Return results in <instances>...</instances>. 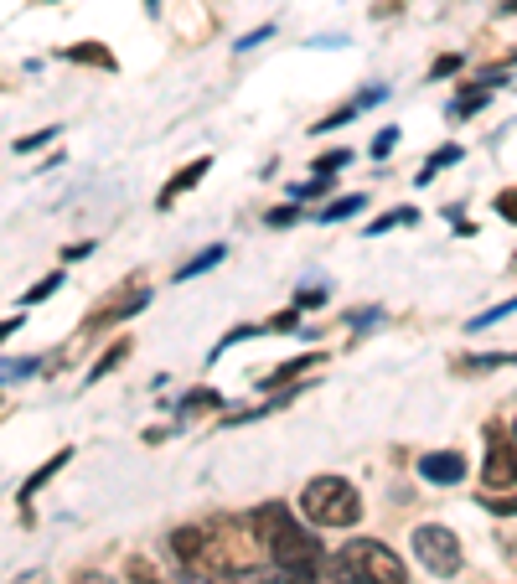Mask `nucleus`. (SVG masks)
<instances>
[{"mask_svg":"<svg viewBox=\"0 0 517 584\" xmlns=\"http://www.w3.org/2000/svg\"><path fill=\"white\" fill-rule=\"evenodd\" d=\"M254 528H259V538L269 548V559H275L295 584H316V574L326 569V548H321V538H311V528H300V522L290 517V507L264 502L254 512Z\"/></svg>","mask_w":517,"mask_h":584,"instance_id":"f257e3e1","label":"nucleus"},{"mask_svg":"<svg viewBox=\"0 0 517 584\" xmlns=\"http://www.w3.org/2000/svg\"><path fill=\"white\" fill-rule=\"evenodd\" d=\"M259 564V528L254 517H218L202 528V559L192 574H243Z\"/></svg>","mask_w":517,"mask_h":584,"instance_id":"f03ea898","label":"nucleus"},{"mask_svg":"<svg viewBox=\"0 0 517 584\" xmlns=\"http://www.w3.org/2000/svg\"><path fill=\"white\" fill-rule=\"evenodd\" d=\"M300 512H306L316 528H352V522L362 517V497L342 476H316L306 491H300Z\"/></svg>","mask_w":517,"mask_h":584,"instance_id":"7ed1b4c3","label":"nucleus"},{"mask_svg":"<svg viewBox=\"0 0 517 584\" xmlns=\"http://www.w3.org/2000/svg\"><path fill=\"white\" fill-rule=\"evenodd\" d=\"M337 569L357 574V579H373V584H404V564L399 553L373 543V538H352L342 553H337Z\"/></svg>","mask_w":517,"mask_h":584,"instance_id":"20e7f679","label":"nucleus"},{"mask_svg":"<svg viewBox=\"0 0 517 584\" xmlns=\"http://www.w3.org/2000/svg\"><path fill=\"white\" fill-rule=\"evenodd\" d=\"M414 559L430 574L450 579L455 569H461V543H455V533L440 528V522H424V528H414Z\"/></svg>","mask_w":517,"mask_h":584,"instance_id":"39448f33","label":"nucleus"},{"mask_svg":"<svg viewBox=\"0 0 517 584\" xmlns=\"http://www.w3.org/2000/svg\"><path fill=\"white\" fill-rule=\"evenodd\" d=\"M481 476H486V486H517V445L502 435V424H486V466H481Z\"/></svg>","mask_w":517,"mask_h":584,"instance_id":"423d86ee","label":"nucleus"},{"mask_svg":"<svg viewBox=\"0 0 517 584\" xmlns=\"http://www.w3.org/2000/svg\"><path fill=\"white\" fill-rule=\"evenodd\" d=\"M145 305H150V290H130V295H114V300H104L99 311L83 321V331H99V326H109V321H125V316L145 311Z\"/></svg>","mask_w":517,"mask_h":584,"instance_id":"0eeeda50","label":"nucleus"},{"mask_svg":"<svg viewBox=\"0 0 517 584\" xmlns=\"http://www.w3.org/2000/svg\"><path fill=\"white\" fill-rule=\"evenodd\" d=\"M419 476L424 481H435V486H455L466 476V460L455 455V450H435V455H419Z\"/></svg>","mask_w":517,"mask_h":584,"instance_id":"6e6552de","label":"nucleus"},{"mask_svg":"<svg viewBox=\"0 0 517 584\" xmlns=\"http://www.w3.org/2000/svg\"><path fill=\"white\" fill-rule=\"evenodd\" d=\"M212 171V161H187V166H181L171 181H166V187H161V197H156V207H176V197H187L192 187H197V181Z\"/></svg>","mask_w":517,"mask_h":584,"instance_id":"1a4fd4ad","label":"nucleus"},{"mask_svg":"<svg viewBox=\"0 0 517 584\" xmlns=\"http://www.w3.org/2000/svg\"><path fill=\"white\" fill-rule=\"evenodd\" d=\"M383 94H388V88H362V94H357L352 104H342V109H331V114L321 119V125H311V130H316V135H326V130H337V125H347V119H357V114H362V109H368V104H378Z\"/></svg>","mask_w":517,"mask_h":584,"instance_id":"9d476101","label":"nucleus"},{"mask_svg":"<svg viewBox=\"0 0 517 584\" xmlns=\"http://www.w3.org/2000/svg\"><path fill=\"white\" fill-rule=\"evenodd\" d=\"M311 367H321V352H306V357H295V362H280V367H269V373H264V388H285L290 378L311 373Z\"/></svg>","mask_w":517,"mask_h":584,"instance_id":"9b49d317","label":"nucleus"},{"mask_svg":"<svg viewBox=\"0 0 517 584\" xmlns=\"http://www.w3.org/2000/svg\"><path fill=\"white\" fill-rule=\"evenodd\" d=\"M68 460H73V450H57V455L47 460V466H37L32 476H26V486H21V502H32V497H37V491H42V486H47V481H52L57 471H63V466H68Z\"/></svg>","mask_w":517,"mask_h":584,"instance_id":"f8f14e48","label":"nucleus"},{"mask_svg":"<svg viewBox=\"0 0 517 584\" xmlns=\"http://www.w3.org/2000/svg\"><path fill=\"white\" fill-rule=\"evenodd\" d=\"M362 207H368V197H362V192H352V197H337V202H326V207L316 212V223H347V218H357Z\"/></svg>","mask_w":517,"mask_h":584,"instance_id":"ddd939ff","label":"nucleus"},{"mask_svg":"<svg viewBox=\"0 0 517 584\" xmlns=\"http://www.w3.org/2000/svg\"><path fill=\"white\" fill-rule=\"evenodd\" d=\"M517 352H481V357H455V373H492V367H512Z\"/></svg>","mask_w":517,"mask_h":584,"instance_id":"4468645a","label":"nucleus"},{"mask_svg":"<svg viewBox=\"0 0 517 584\" xmlns=\"http://www.w3.org/2000/svg\"><path fill=\"white\" fill-rule=\"evenodd\" d=\"M63 57H68V63H94V68H104V73H114V57H109L104 47H94V42H83V47H68Z\"/></svg>","mask_w":517,"mask_h":584,"instance_id":"2eb2a0df","label":"nucleus"},{"mask_svg":"<svg viewBox=\"0 0 517 584\" xmlns=\"http://www.w3.org/2000/svg\"><path fill=\"white\" fill-rule=\"evenodd\" d=\"M125 357H130V336H125V342H114V347H109V352H104V357L94 362V373H88V383H99V378H109V373H114V367H119V362H125Z\"/></svg>","mask_w":517,"mask_h":584,"instance_id":"dca6fc26","label":"nucleus"},{"mask_svg":"<svg viewBox=\"0 0 517 584\" xmlns=\"http://www.w3.org/2000/svg\"><path fill=\"white\" fill-rule=\"evenodd\" d=\"M455 161H461V145H440V150H435V156H430V161H424V171H419V181H430L435 171H445V166H455Z\"/></svg>","mask_w":517,"mask_h":584,"instance_id":"f3484780","label":"nucleus"},{"mask_svg":"<svg viewBox=\"0 0 517 584\" xmlns=\"http://www.w3.org/2000/svg\"><path fill=\"white\" fill-rule=\"evenodd\" d=\"M404 223H414V207H393V212H383V218L368 223V238L373 233H388V228H404Z\"/></svg>","mask_w":517,"mask_h":584,"instance_id":"a211bd4d","label":"nucleus"},{"mask_svg":"<svg viewBox=\"0 0 517 584\" xmlns=\"http://www.w3.org/2000/svg\"><path fill=\"white\" fill-rule=\"evenodd\" d=\"M212 264H223V249H207V254H197L192 264H181V269H176V280H197V274H207Z\"/></svg>","mask_w":517,"mask_h":584,"instance_id":"6ab92c4d","label":"nucleus"},{"mask_svg":"<svg viewBox=\"0 0 517 584\" xmlns=\"http://www.w3.org/2000/svg\"><path fill=\"white\" fill-rule=\"evenodd\" d=\"M125 574H130V584H166L150 559H130V564H125Z\"/></svg>","mask_w":517,"mask_h":584,"instance_id":"aec40b11","label":"nucleus"},{"mask_svg":"<svg viewBox=\"0 0 517 584\" xmlns=\"http://www.w3.org/2000/svg\"><path fill=\"white\" fill-rule=\"evenodd\" d=\"M218 404H223V398L212 393V388H192L187 398H181V409H218Z\"/></svg>","mask_w":517,"mask_h":584,"instance_id":"412c9836","label":"nucleus"},{"mask_svg":"<svg viewBox=\"0 0 517 584\" xmlns=\"http://www.w3.org/2000/svg\"><path fill=\"white\" fill-rule=\"evenodd\" d=\"M347 161H352L347 150H331V156H321V161H316V176H337V171H342Z\"/></svg>","mask_w":517,"mask_h":584,"instance_id":"4be33fe9","label":"nucleus"},{"mask_svg":"<svg viewBox=\"0 0 517 584\" xmlns=\"http://www.w3.org/2000/svg\"><path fill=\"white\" fill-rule=\"evenodd\" d=\"M57 285H63V274H47V280H37L32 290H26V305H37V300H47Z\"/></svg>","mask_w":517,"mask_h":584,"instance_id":"5701e85b","label":"nucleus"},{"mask_svg":"<svg viewBox=\"0 0 517 584\" xmlns=\"http://www.w3.org/2000/svg\"><path fill=\"white\" fill-rule=\"evenodd\" d=\"M52 135H57V125H47L42 135H21V140H16V150H21V156H32V150H42Z\"/></svg>","mask_w":517,"mask_h":584,"instance_id":"b1692460","label":"nucleus"},{"mask_svg":"<svg viewBox=\"0 0 517 584\" xmlns=\"http://www.w3.org/2000/svg\"><path fill=\"white\" fill-rule=\"evenodd\" d=\"M295 326H300V305H290V311H280L275 321L264 326V336H269V331H295Z\"/></svg>","mask_w":517,"mask_h":584,"instance_id":"393cba45","label":"nucleus"},{"mask_svg":"<svg viewBox=\"0 0 517 584\" xmlns=\"http://www.w3.org/2000/svg\"><path fill=\"white\" fill-rule=\"evenodd\" d=\"M497 218H507V223H517V187H507V192H497Z\"/></svg>","mask_w":517,"mask_h":584,"instance_id":"a878e982","label":"nucleus"},{"mask_svg":"<svg viewBox=\"0 0 517 584\" xmlns=\"http://www.w3.org/2000/svg\"><path fill=\"white\" fill-rule=\"evenodd\" d=\"M481 507H486V512H517V497H497V491H486Z\"/></svg>","mask_w":517,"mask_h":584,"instance_id":"bb28decb","label":"nucleus"},{"mask_svg":"<svg viewBox=\"0 0 517 584\" xmlns=\"http://www.w3.org/2000/svg\"><path fill=\"white\" fill-rule=\"evenodd\" d=\"M321 300H326V290H321V285H306V290L295 295V305H300V311H311V305H321Z\"/></svg>","mask_w":517,"mask_h":584,"instance_id":"cd10ccee","label":"nucleus"},{"mask_svg":"<svg viewBox=\"0 0 517 584\" xmlns=\"http://www.w3.org/2000/svg\"><path fill=\"white\" fill-rule=\"evenodd\" d=\"M316 192H326V176H311V181H300V187H295L290 197H316Z\"/></svg>","mask_w":517,"mask_h":584,"instance_id":"c85d7f7f","label":"nucleus"},{"mask_svg":"<svg viewBox=\"0 0 517 584\" xmlns=\"http://www.w3.org/2000/svg\"><path fill=\"white\" fill-rule=\"evenodd\" d=\"M393 145H399V130H383V135L373 140V156H388V150H393Z\"/></svg>","mask_w":517,"mask_h":584,"instance_id":"c756f323","label":"nucleus"},{"mask_svg":"<svg viewBox=\"0 0 517 584\" xmlns=\"http://www.w3.org/2000/svg\"><path fill=\"white\" fill-rule=\"evenodd\" d=\"M269 32H275V26H259V32H249L238 42V52H249V47H259V42H269Z\"/></svg>","mask_w":517,"mask_h":584,"instance_id":"7c9ffc66","label":"nucleus"},{"mask_svg":"<svg viewBox=\"0 0 517 584\" xmlns=\"http://www.w3.org/2000/svg\"><path fill=\"white\" fill-rule=\"evenodd\" d=\"M295 218H300L295 207H280V212H269V228H285V223H295Z\"/></svg>","mask_w":517,"mask_h":584,"instance_id":"2f4dec72","label":"nucleus"},{"mask_svg":"<svg viewBox=\"0 0 517 584\" xmlns=\"http://www.w3.org/2000/svg\"><path fill=\"white\" fill-rule=\"evenodd\" d=\"M455 68H461V57H440V63L430 68V78H445V73H455Z\"/></svg>","mask_w":517,"mask_h":584,"instance_id":"473e14b6","label":"nucleus"},{"mask_svg":"<svg viewBox=\"0 0 517 584\" xmlns=\"http://www.w3.org/2000/svg\"><path fill=\"white\" fill-rule=\"evenodd\" d=\"M88 254H94V243H68L63 249V259H88Z\"/></svg>","mask_w":517,"mask_h":584,"instance_id":"72a5a7b5","label":"nucleus"},{"mask_svg":"<svg viewBox=\"0 0 517 584\" xmlns=\"http://www.w3.org/2000/svg\"><path fill=\"white\" fill-rule=\"evenodd\" d=\"M73 584H114V579H109V574H99V569H88V574H78Z\"/></svg>","mask_w":517,"mask_h":584,"instance_id":"f704fd0d","label":"nucleus"},{"mask_svg":"<svg viewBox=\"0 0 517 584\" xmlns=\"http://www.w3.org/2000/svg\"><path fill=\"white\" fill-rule=\"evenodd\" d=\"M331 584H373V579H357V574H347V569H337V579Z\"/></svg>","mask_w":517,"mask_h":584,"instance_id":"c9c22d12","label":"nucleus"},{"mask_svg":"<svg viewBox=\"0 0 517 584\" xmlns=\"http://www.w3.org/2000/svg\"><path fill=\"white\" fill-rule=\"evenodd\" d=\"M11 331H21V316H11V321H0V342H6Z\"/></svg>","mask_w":517,"mask_h":584,"instance_id":"e433bc0d","label":"nucleus"},{"mask_svg":"<svg viewBox=\"0 0 517 584\" xmlns=\"http://www.w3.org/2000/svg\"><path fill=\"white\" fill-rule=\"evenodd\" d=\"M212 584H233V574H212Z\"/></svg>","mask_w":517,"mask_h":584,"instance_id":"4c0bfd02","label":"nucleus"},{"mask_svg":"<svg viewBox=\"0 0 517 584\" xmlns=\"http://www.w3.org/2000/svg\"><path fill=\"white\" fill-rule=\"evenodd\" d=\"M502 11H517V0H507V6H502Z\"/></svg>","mask_w":517,"mask_h":584,"instance_id":"58836bf2","label":"nucleus"},{"mask_svg":"<svg viewBox=\"0 0 517 584\" xmlns=\"http://www.w3.org/2000/svg\"><path fill=\"white\" fill-rule=\"evenodd\" d=\"M145 6H150V11H156V6H161V0H145Z\"/></svg>","mask_w":517,"mask_h":584,"instance_id":"ea45409f","label":"nucleus"}]
</instances>
